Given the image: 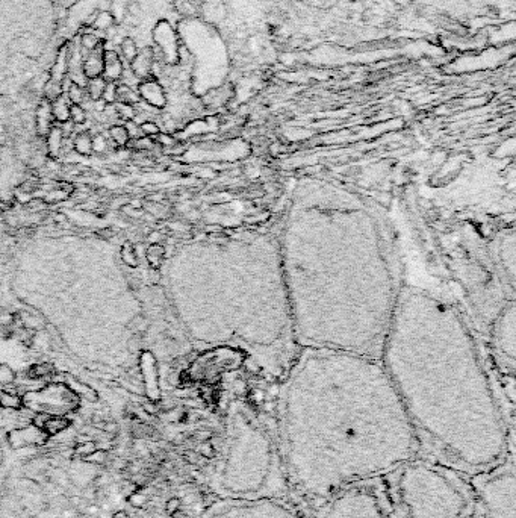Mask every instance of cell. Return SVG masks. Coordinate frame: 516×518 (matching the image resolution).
<instances>
[{
  "label": "cell",
  "mask_w": 516,
  "mask_h": 518,
  "mask_svg": "<svg viewBox=\"0 0 516 518\" xmlns=\"http://www.w3.org/2000/svg\"><path fill=\"white\" fill-rule=\"evenodd\" d=\"M276 239L299 347L380 359L404 286L382 209L345 187L303 179Z\"/></svg>",
  "instance_id": "obj_1"
},
{
  "label": "cell",
  "mask_w": 516,
  "mask_h": 518,
  "mask_svg": "<svg viewBox=\"0 0 516 518\" xmlns=\"http://www.w3.org/2000/svg\"><path fill=\"white\" fill-rule=\"evenodd\" d=\"M202 261L195 342L233 349L263 373L283 377L300 347L294 333L276 236L216 234L191 244Z\"/></svg>",
  "instance_id": "obj_2"
},
{
  "label": "cell",
  "mask_w": 516,
  "mask_h": 518,
  "mask_svg": "<svg viewBox=\"0 0 516 518\" xmlns=\"http://www.w3.org/2000/svg\"><path fill=\"white\" fill-rule=\"evenodd\" d=\"M380 361L407 414L423 424L437 415L498 424L475 342L445 300L404 285Z\"/></svg>",
  "instance_id": "obj_3"
},
{
  "label": "cell",
  "mask_w": 516,
  "mask_h": 518,
  "mask_svg": "<svg viewBox=\"0 0 516 518\" xmlns=\"http://www.w3.org/2000/svg\"><path fill=\"white\" fill-rule=\"evenodd\" d=\"M21 399L23 406L31 411L50 415H68L81 405V399L64 382H50L38 391L26 392Z\"/></svg>",
  "instance_id": "obj_4"
},
{
  "label": "cell",
  "mask_w": 516,
  "mask_h": 518,
  "mask_svg": "<svg viewBox=\"0 0 516 518\" xmlns=\"http://www.w3.org/2000/svg\"><path fill=\"white\" fill-rule=\"evenodd\" d=\"M495 344L510 361L513 367L515 359V306L510 303L498 318V325L495 329Z\"/></svg>",
  "instance_id": "obj_5"
},
{
  "label": "cell",
  "mask_w": 516,
  "mask_h": 518,
  "mask_svg": "<svg viewBox=\"0 0 516 518\" xmlns=\"http://www.w3.org/2000/svg\"><path fill=\"white\" fill-rule=\"evenodd\" d=\"M48 441H50L48 435L34 424L11 429L8 433V442L14 450L26 447H44Z\"/></svg>",
  "instance_id": "obj_6"
},
{
  "label": "cell",
  "mask_w": 516,
  "mask_h": 518,
  "mask_svg": "<svg viewBox=\"0 0 516 518\" xmlns=\"http://www.w3.org/2000/svg\"><path fill=\"white\" fill-rule=\"evenodd\" d=\"M139 98L142 102H145L147 105H150L156 109L164 108L165 106V94L162 87L156 82V81H142L139 82L138 88H136Z\"/></svg>",
  "instance_id": "obj_7"
},
{
  "label": "cell",
  "mask_w": 516,
  "mask_h": 518,
  "mask_svg": "<svg viewBox=\"0 0 516 518\" xmlns=\"http://www.w3.org/2000/svg\"><path fill=\"white\" fill-rule=\"evenodd\" d=\"M55 126V120L52 115V106L48 100H41L38 108H37V114H35V132L37 137L44 138L50 129Z\"/></svg>",
  "instance_id": "obj_8"
},
{
  "label": "cell",
  "mask_w": 516,
  "mask_h": 518,
  "mask_svg": "<svg viewBox=\"0 0 516 518\" xmlns=\"http://www.w3.org/2000/svg\"><path fill=\"white\" fill-rule=\"evenodd\" d=\"M123 71H125V67H123V62H121L120 56L114 50H105L103 52V73H102V78L106 82H115V81L121 79Z\"/></svg>",
  "instance_id": "obj_9"
},
{
  "label": "cell",
  "mask_w": 516,
  "mask_h": 518,
  "mask_svg": "<svg viewBox=\"0 0 516 518\" xmlns=\"http://www.w3.org/2000/svg\"><path fill=\"white\" fill-rule=\"evenodd\" d=\"M62 382L76 394V396L81 399V400H85L88 403H95L97 400H99V392H97L94 388H91L88 383L79 380V379H75L73 376H62Z\"/></svg>",
  "instance_id": "obj_10"
},
{
  "label": "cell",
  "mask_w": 516,
  "mask_h": 518,
  "mask_svg": "<svg viewBox=\"0 0 516 518\" xmlns=\"http://www.w3.org/2000/svg\"><path fill=\"white\" fill-rule=\"evenodd\" d=\"M64 134L61 131V128L55 123V126L50 129L45 137H44V142H45V150H47V156L50 159H61L62 155V147H64Z\"/></svg>",
  "instance_id": "obj_11"
},
{
  "label": "cell",
  "mask_w": 516,
  "mask_h": 518,
  "mask_svg": "<svg viewBox=\"0 0 516 518\" xmlns=\"http://www.w3.org/2000/svg\"><path fill=\"white\" fill-rule=\"evenodd\" d=\"M103 48L102 46H97L92 52H89V55L86 56V59H84V75L86 79H92V78H99L102 76L103 73Z\"/></svg>",
  "instance_id": "obj_12"
},
{
  "label": "cell",
  "mask_w": 516,
  "mask_h": 518,
  "mask_svg": "<svg viewBox=\"0 0 516 518\" xmlns=\"http://www.w3.org/2000/svg\"><path fill=\"white\" fill-rule=\"evenodd\" d=\"M152 62H153V56L152 52L144 48L142 52H138V55L135 56V59L132 61V70L133 75L138 79H145L149 78L150 70H152Z\"/></svg>",
  "instance_id": "obj_13"
},
{
  "label": "cell",
  "mask_w": 516,
  "mask_h": 518,
  "mask_svg": "<svg viewBox=\"0 0 516 518\" xmlns=\"http://www.w3.org/2000/svg\"><path fill=\"white\" fill-rule=\"evenodd\" d=\"M68 427H71V420L68 415H50L47 418L43 430L48 435V438H53Z\"/></svg>",
  "instance_id": "obj_14"
},
{
  "label": "cell",
  "mask_w": 516,
  "mask_h": 518,
  "mask_svg": "<svg viewBox=\"0 0 516 518\" xmlns=\"http://www.w3.org/2000/svg\"><path fill=\"white\" fill-rule=\"evenodd\" d=\"M73 150L79 156H92V135L88 131H81L73 137Z\"/></svg>",
  "instance_id": "obj_15"
},
{
  "label": "cell",
  "mask_w": 516,
  "mask_h": 518,
  "mask_svg": "<svg viewBox=\"0 0 516 518\" xmlns=\"http://www.w3.org/2000/svg\"><path fill=\"white\" fill-rule=\"evenodd\" d=\"M67 68H68V47L64 46L56 56L55 65L50 70V81L56 84H62V81L65 79Z\"/></svg>",
  "instance_id": "obj_16"
},
{
  "label": "cell",
  "mask_w": 516,
  "mask_h": 518,
  "mask_svg": "<svg viewBox=\"0 0 516 518\" xmlns=\"http://www.w3.org/2000/svg\"><path fill=\"white\" fill-rule=\"evenodd\" d=\"M50 106H52V115H53V120L55 123H64V121H68L70 120V100L67 98L65 94L59 95L58 98H55L53 102H50Z\"/></svg>",
  "instance_id": "obj_17"
},
{
  "label": "cell",
  "mask_w": 516,
  "mask_h": 518,
  "mask_svg": "<svg viewBox=\"0 0 516 518\" xmlns=\"http://www.w3.org/2000/svg\"><path fill=\"white\" fill-rule=\"evenodd\" d=\"M165 255H167V252H165V247L162 244H149L144 252V258H145L147 264H149L153 270H158L164 264Z\"/></svg>",
  "instance_id": "obj_18"
},
{
  "label": "cell",
  "mask_w": 516,
  "mask_h": 518,
  "mask_svg": "<svg viewBox=\"0 0 516 518\" xmlns=\"http://www.w3.org/2000/svg\"><path fill=\"white\" fill-rule=\"evenodd\" d=\"M120 259L123 261L128 268H138L139 267V255L135 249V244L132 241H125L120 249Z\"/></svg>",
  "instance_id": "obj_19"
},
{
  "label": "cell",
  "mask_w": 516,
  "mask_h": 518,
  "mask_svg": "<svg viewBox=\"0 0 516 518\" xmlns=\"http://www.w3.org/2000/svg\"><path fill=\"white\" fill-rule=\"evenodd\" d=\"M56 375V370L53 367V364L50 362H37L34 364L29 370H28V376L32 379H40L44 382H48V379L52 380V377Z\"/></svg>",
  "instance_id": "obj_20"
},
{
  "label": "cell",
  "mask_w": 516,
  "mask_h": 518,
  "mask_svg": "<svg viewBox=\"0 0 516 518\" xmlns=\"http://www.w3.org/2000/svg\"><path fill=\"white\" fill-rule=\"evenodd\" d=\"M23 408V399L18 394L9 391L5 386H0V409H12L18 411Z\"/></svg>",
  "instance_id": "obj_21"
},
{
  "label": "cell",
  "mask_w": 516,
  "mask_h": 518,
  "mask_svg": "<svg viewBox=\"0 0 516 518\" xmlns=\"http://www.w3.org/2000/svg\"><path fill=\"white\" fill-rule=\"evenodd\" d=\"M108 138L111 140V142L114 144L115 149H125L129 142V135L126 132V128L123 126V123L120 125H112L108 129Z\"/></svg>",
  "instance_id": "obj_22"
},
{
  "label": "cell",
  "mask_w": 516,
  "mask_h": 518,
  "mask_svg": "<svg viewBox=\"0 0 516 518\" xmlns=\"http://www.w3.org/2000/svg\"><path fill=\"white\" fill-rule=\"evenodd\" d=\"M141 100L139 94L135 88H130L128 85H117V102L115 103H128V105H136Z\"/></svg>",
  "instance_id": "obj_23"
},
{
  "label": "cell",
  "mask_w": 516,
  "mask_h": 518,
  "mask_svg": "<svg viewBox=\"0 0 516 518\" xmlns=\"http://www.w3.org/2000/svg\"><path fill=\"white\" fill-rule=\"evenodd\" d=\"M106 81L99 76V78H92L88 81L86 84V91H88V97L91 98L92 102L95 100H100L102 95H103V91H105V87H106Z\"/></svg>",
  "instance_id": "obj_24"
},
{
  "label": "cell",
  "mask_w": 516,
  "mask_h": 518,
  "mask_svg": "<svg viewBox=\"0 0 516 518\" xmlns=\"http://www.w3.org/2000/svg\"><path fill=\"white\" fill-rule=\"evenodd\" d=\"M65 95H67V98L70 100L71 105H84L85 98H86V97H85L86 94H85V91H84V87H81V85H78V84H73V82H71V85L68 87Z\"/></svg>",
  "instance_id": "obj_25"
},
{
  "label": "cell",
  "mask_w": 516,
  "mask_h": 518,
  "mask_svg": "<svg viewBox=\"0 0 516 518\" xmlns=\"http://www.w3.org/2000/svg\"><path fill=\"white\" fill-rule=\"evenodd\" d=\"M95 450H97V446H95V441H92V439H85V441L76 442V446L73 447V453L81 459L86 458L88 455L94 453Z\"/></svg>",
  "instance_id": "obj_26"
},
{
  "label": "cell",
  "mask_w": 516,
  "mask_h": 518,
  "mask_svg": "<svg viewBox=\"0 0 516 518\" xmlns=\"http://www.w3.org/2000/svg\"><path fill=\"white\" fill-rule=\"evenodd\" d=\"M126 500L132 508L141 509L147 505V502H149V496H147V492L142 489V486H138Z\"/></svg>",
  "instance_id": "obj_27"
},
{
  "label": "cell",
  "mask_w": 516,
  "mask_h": 518,
  "mask_svg": "<svg viewBox=\"0 0 516 518\" xmlns=\"http://www.w3.org/2000/svg\"><path fill=\"white\" fill-rule=\"evenodd\" d=\"M88 120V114L82 105H71L70 106V121L75 126H84Z\"/></svg>",
  "instance_id": "obj_28"
},
{
  "label": "cell",
  "mask_w": 516,
  "mask_h": 518,
  "mask_svg": "<svg viewBox=\"0 0 516 518\" xmlns=\"http://www.w3.org/2000/svg\"><path fill=\"white\" fill-rule=\"evenodd\" d=\"M121 53H123V56H125V59H128V61L132 62V61L135 59V56L138 55L136 43H135L132 38L126 37L125 40L121 41Z\"/></svg>",
  "instance_id": "obj_29"
},
{
  "label": "cell",
  "mask_w": 516,
  "mask_h": 518,
  "mask_svg": "<svg viewBox=\"0 0 516 518\" xmlns=\"http://www.w3.org/2000/svg\"><path fill=\"white\" fill-rule=\"evenodd\" d=\"M114 23H115V20H114L112 14L108 11H103L94 20V28L99 29V31H108Z\"/></svg>",
  "instance_id": "obj_30"
},
{
  "label": "cell",
  "mask_w": 516,
  "mask_h": 518,
  "mask_svg": "<svg viewBox=\"0 0 516 518\" xmlns=\"http://www.w3.org/2000/svg\"><path fill=\"white\" fill-rule=\"evenodd\" d=\"M64 91H62V85L61 84H56L53 81H48L44 87V97L45 100L48 102H53L55 98H58L59 95H62Z\"/></svg>",
  "instance_id": "obj_31"
},
{
  "label": "cell",
  "mask_w": 516,
  "mask_h": 518,
  "mask_svg": "<svg viewBox=\"0 0 516 518\" xmlns=\"http://www.w3.org/2000/svg\"><path fill=\"white\" fill-rule=\"evenodd\" d=\"M114 105H115L117 114H118L120 120H123V123L135 118V106L133 105H128V103H114Z\"/></svg>",
  "instance_id": "obj_32"
},
{
  "label": "cell",
  "mask_w": 516,
  "mask_h": 518,
  "mask_svg": "<svg viewBox=\"0 0 516 518\" xmlns=\"http://www.w3.org/2000/svg\"><path fill=\"white\" fill-rule=\"evenodd\" d=\"M82 461L86 462V464H91V465H105V464L108 462V452H106V450L97 449L94 453L88 455V456L84 458Z\"/></svg>",
  "instance_id": "obj_33"
},
{
  "label": "cell",
  "mask_w": 516,
  "mask_h": 518,
  "mask_svg": "<svg viewBox=\"0 0 516 518\" xmlns=\"http://www.w3.org/2000/svg\"><path fill=\"white\" fill-rule=\"evenodd\" d=\"M102 100L106 105H114L117 102V84L115 82H108L102 95Z\"/></svg>",
  "instance_id": "obj_34"
},
{
  "label": "cell",
  "mask_w": 516,
  "mask_h": 518,
  "mask_svg": "<svg viewBox=\"0 0 516 518\" xmlns=\"http://www.w3.org/2000/svg\"><path fill=\"white\" fill-rule=\"evenodd\" d=\"M141 128V132L144 137H149V138H155L159 132H161V128L156 125V123L153 120H149V121H144L139 125Z\"/></svg>",
  "instance_id": "obj_35"
},
{
  "label": "cell",
  "mask_w": 516,
  "mask_h": 518,
  "mask_svg": "<svg viewBox=\"0 0 516 518\" xmlns=\"http://www.w3.org/2000/svg\"><path fill=\"white\" fill-rule=\"evenodd\" d=\"M128 2L129 0H114L112 2V17L115 21H120L123 18V15H125L126 9H128Z\"/></svg>",
  "instance_id": "obj_36"
},
{
  "label": "cell",
  "mask_w": 516,
  "mask_h": 518,
  "mask_svg": "<svg viewBox=\"0 0 516 518\" xmlns=\"http://www.w3.org/2000/svg\"><path fill=\"white\" fill-rule=\"evenodd\" d=\"M123 126L126 128V132H128V135H129V141H130V140H136V138H139V137H144L142 132H141L139 125H138V123H136L135 120L125 121V123H123Z\"/></svg>",
  "instance_id": "obj_37"
},
{
  "label": "cell",
  "mask_w": 516,
  "mask_h": 518,
  "mask_svg": "<svg viewBox=\"0 0 516 518\" xmlns=\"http://www.w3.org/2000/svg\"><path fill=\"white\" fill-rule=\"evenodd\" d=\"M81 46L84 50L86 52H92L94 48L99 46V38H97L94 34H84L82 40H81Z\"/></svg>",
  "instance_id": "obj_38"
},
{
  "label": "cell",
  "mask_w": 516,
  "mask_h": 518,
  "mask_svg": "<svg viewBox=\"0 0 516 518\" xmlns=\"http://www.w3.org/2000/svg\"><path fill=\"white\" fill-rule=\"evenodd\" d=\"M95 235H97V238H100L103 241H111L117 236V231L112 228H102L95 232Z\"/></svg>",
  "instance_id": "obj_39"
},
{
  "label": "cell",
  "mask_w": 516,
  "mask_h": 518,
  "mask_svg": "<svg viewBox=\"0 0 516 518\" xmlns=\"http://www.w3.org/2000/svg\"><path fill=\"white\" fill-rule=\"evenodd\" d=\"M136 488H138V485H136V483L129 482V480H125V482H121V488H120V491H121V494L128 499V497L132 494V492H133Z\"/></svg>",
  "instance_id": "obj_40"
},
{
  "label": "cell",
  "mask_w": 516,
  "mask_h": 518,
  "mask_svg": "<svg viewBox=\"0 0 516 518\" xmlns=\"http://www.w3.org/2000/svg\"><path fill=\"white\" fill-rule=\"evenodd\" d=\"M180 505H182V502H180V499H177V497H171L167 503H165V511L168 512V514H173V512H176V511H179L180 509Z\"/></svg>",
  "instance_id": "obj_41"
},
{
  "label": "cell",
  "mask_w": 516,
  "mask_h": 518,
  "mask_svg": "<svg viewBox=\"0 0 516 518\" xmlns=\"http://www.w3.org/2000/svg\"><path fill=\"white\" fill-rule=\"evenodd\" d=\"M111 518H129V514L126 511H117V512L112 514Z\"/></svg>",
  "instance_id": "obj_42"
},
{
  "label": "cell",
  "mask_w": 516,
  "mask_h": 518,
  "mask_svg": "<svg viewBox=\"0 0 516 518\" xmlns=\"http://www.w3.org/2000/svg\"><path fill=\"white\" fill-rule=\"evenodd\" d=\"M170 518H186V515L179 509V511H176V512H173V514H170Z\"/></svg>",
  "instance_id": "obj_43"
}]
</instances>
